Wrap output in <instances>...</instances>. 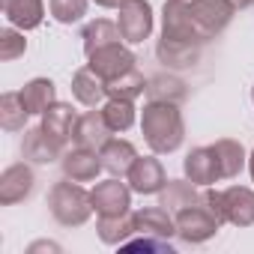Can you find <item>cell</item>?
<instances>
[{
    "label": "cell",
    "instance_id": "1",
    "mask_svg": "<svg viewBox=\"0 0 254 254\" xmlns=\"http://www.w3.org/2000/svg\"><path fill=\"white\" fill-rule=\"evenodd\" d=\"M141 132H144L147 147L156 156L177 153L183 147V141H186V123H183L180 105L150 99L144 105V114H141Z\"/></svg>",
    "mask_w": 254,
    "mask_h": 254
},
{
    "label": "cell",
    "instance_id": "2",
    "mask_svg": "<svg viewBox=\"0 0 254 254\" xmlns=\"http://www.w3.org/2000/svg\"><path fill=\"white\" fill-rule=\"evenodd\" d=\"M48 206L57 224L63 227H81L96 209H93V197L87 189H81L75 180L72 183H57L48 194Z\"/></svg>",
    "mask_w": 254,
    "mask_h": 254
},
{
    "label": "cell",
    "instance_id": "3",
    "mask_svg": "<svg viewBox=\"0 0 254 254\" xmlns=\"http://www.w3.org/2000/svg\"><path fill=\"white\" fill-rule=\"evenodd\" d=\"M174 218H177V236L189 245H200V242L212 239L221 227V218L203 203V197H200V203H191V206L174 212Z\"/></svg>",
    "mask_w": 254,
    "mask_h": 254
},
{
    "label": "cell",
    "instance_id": "4",
    "mask_svg": "<svg viewBox=\"0 0 254 254\" xmlns=\"http://www.w3.org/2000/svg\"><path fill=\"white\" fill-rule=\"evenodd\" d=\"M162 39L180 42V45H194V48L206 45V36L191 21L186 0H168L165 3V9H162Z\"/></svg>",
    "mask_w": 254,
    "mask_h": 254
},
{
    "label": "cell",
    "instance_id": "5",
    "mask_svg": "<svg viewBox=\"0 0 254 254\" xmlns=\"http://www.w3.org/2000/svg\"><path fill=\"white\" fill-rule=\"evenodd\" d=\"M117 27L126 45H141L153 33V6L150 0H123L117 6Z\"/></svg>",
    "mask_w": 254,
    "mask_h": 254
},
{
    "label": "cell",
    "instance_id": "6",
    "mask_svg": "<svg viewBox=\"0 0 254 254\" xmlns=\"http://www.w3.org/2000/svg\"><path fill=\"white\" fill-rule=\"evenodd\" d=\"M186 6H189L191 21L197 24V30L206 36V42L215 39L221 30H227V24L236 15V6L230 0H186Z\"/></svg>",
    "mask_w": 254,
    "mask_h": 254
},
{
    "label": "cell",
    "instance_id": "7",
    "mask_svg": "<svg viewBox=\"0 0 254 254\" xmlns=\"http://www.w3.org/2000/svg\"><path fill=\"white\" fill-rule=\"evenodd\" d=\"M87 66L102 78V81H111L123 72H129L138 66V57L126 48L123 42H111V45H102L96 48L93 54H87Z\"/></svg>",
    "mask_w": 254,
    "mask_h": 254
},
{
    "label": "cell",
    "instance_id": "8",
    "mask_svg": "<svg viewBox=\"0 0 254 254\" xmlns=\"http://www.w3.org/2000/svg\"><path fill=\"white\" fill-rule=\"evenodd\" d=\"M90 197H93V209L99 215H126L132 209V186L120 183L117 177L96 183L90 189Z\"/></svg>",
    "mask_w": 254,
    "mask_h": 254
},
{
    "label": "cell",
    "instance_id": "9",
    "mask_svg": "<svg viewBox=\"0 0 254 254\" xmlns=\"http://www.w3.org/2000/svg\"><path fill=\"white\" fill-rule=\"evenodd\" d=\"M126 180H129L132 191H138V194H162V189L168 186L165 168L156 159V153L153 156H138L132 171L126 174Z\"/></svg>",
    "mask_w": 254,
    "mask_h": 254
},
{
    "label": "cell",
    "instance_id": "10",
    "mask_svg": "<svg viewBox=\"0 0 254 254\" xmlns=\"http://www.w3.org/2000/svg\"><path fill=\"white\" fill-rule=\"evenodd\" d=\"M224 221L233 227H251L254 224V189L248 186H230L221 191Z\"/></svg>",
    "mask_w": 254,
    "mask_h": 254
},
{
    "label": "cell",
    "instance_id": "11",
    "mask_svg": "<svg viewBox=\"0 0 254 254\" xmlns=\"http://www.w3.org/2000/svg\"><path fill=\"white\" fill-rule=\"evenodd\" d=\"M60 168H63V177L66 180H75V183H93L99 177L102 168V159H99V150H87V147H78L63 153L60 159Z\"/></svg>",
    "mask_w": 254,
    "mask_h": 254
},
{
    "label": "cell",
    "instance_id": "12",
    "mask_svg": "<svg viewBox=\"0 0 254 254\" xmlns=\"http://www.w3.org/2000/svg\"><path fill=\"white\" fill-rule=\"evenodd\" d=\"M111 126L105 123V114L102 111H87L78 117L75 123V132H72V141L78 147H87V150H102L108 141H111Z\"/></svg>",
    "mask_w": 254,
    "mask_h": 254
},
{
    "label": "cell",
    "instance_id": "13",
    "mask_svg": "<svg viewBox=\"0 0 254 254\" xmlns=\"http://www.w3.org/2000/svg\"><path fill=\"white\" fill-rule=\"evenodd\" d=\"M36 186V177L27 165H9L3 174H0V203L3 206H12L24 197H30Z\"/></svg>",
    "mask_w": 254,
    "mask_h": 254
},
{
    "label": "cell",
    "instance_id": "14",
    "mask_svg": "<svg viewBox=\"0 0 254 254\" xmlns=\"http://www.w3.org/2000/svg\"><path fill=\"white\" fill-rule=\"evenodd\" d=\"M183 171H186V180H191L200 189H206V186H212V183L221 180V171H218V162H215L212 147H194L186 156Z\"/></svg>",
    "mask_w": 254,
    "mask_h": 254
},
{
    "label": "cell",
    "instance_id": "15",
    "mask_svg": "<svg viewBox=\"0 0 254 254\" xmlns=\"http://www.w3.org/2000/svg\"><path fill=\"white\" fill-rule=\"evenodd\" d=\"M132 221H135V233H147V236H159V239L177 236V218L162 203L132 212Z\"/></svg>",
    "mask_w": 254,
    "mask_h": 254
},
{
    "label": "cell",
    "instance_id": "16",
    "mask_svg": "<svg viewBox=\"0 0 254 254\" xmlns=\"http://www.w3.org/2000/svg\"><path fill=\"white\" fill-rule=\"evenodd\" d=\"M75 123H78V117H75L72 105H66V102H54V105L42 114V123H39V126L45 129V135H48L54 144L66 147L69 138H72V132H75Z\"/></svg>",
    "mask_w": 254,
    "mask_h": 254
},
{
    "label": "cell",
    "instance_id": "17",
    "mask_svg": "<svg viewBox=\"0 0 254 254\" xmlns=\"http://www.w3.org/2000/svg\"><path fill=\"white\" fill-rule=\"evenodd\" d=\"M21 156L33 165H51L57 159H63V147L54 144L42 126H36V129H27L24 132V141H21Z\"/></svg>",
    "mask_w": 254,
    "mask_h": 254
},
{
    "label": "cell",
    "instance_id": "18",
    "mask_svg": "<svg viewBox=\"0 0 254 254\" xmlns=\"http://www.w3.org/2000/svg\"><path fill=\"white\" fill-rule=\"evenodd\" d=\"M99 159H102V168L111 174V177H126L132 171L135 159H138V150L135 144L123 141V138H111L102 150H99Z\"/></svg>",
    "mask_w": 254,
    "mask_h": 254
},
{
    "label": "cell",
    "instance_id": "19",
    "mask_svg": "<svg viewBox=\"0 0 254 254\" xmlns=\"http://www.w3.org/2000/svg\"><path fill=\"white\" fill-rule=\"evenodd\" d=\"M0 6H3L6 21L18 30H36L45 18L42 0H0Z\"/></svg>",
    "mask_w": 254,
    "mask_h": 254
},
{
    "label": "cell",
    "instance_id": "20",
    "mask_svg": "<svg viewBox=\"0 0 254 254\" xmlns=\"http://www.w3.org/2000/svg\"><path fill=\"white\" fill-rule=\"evenodd\" d=\"M72 96H75L84 108H99V105L108 99L105 81H102L90 66H84V69H78V72L72 75Z\"/></svg>",
    "mask_w": 254,
    "mask_h": 254
},
{
    "label": "cell",
    "instance_id": "21",
    "mask_svg": "<svg viewBox=\"0 0 254 254\" xmlns=\"http://www.w3.org/2000/svg\"><path fill=\"white\" fill-rule=\"evenodd\" d=\"M212 153H215V162H218V171H221V180H233L242 174V168L248 165V156H245V147L233 138H221L215 144H209Z\"/></svg>",
    "mask_w": 254,
    "mask_h": 254
},
{
    "label": "cell",
    "instance_id": "22",
    "mask_svg": "<svg viewBox=\"0 0 254 254\" xmlns=\"http://www.w3.org/2000/svg\"><path fill=\"white\" fill-rule=\"evenodd\" d=\"M18 93H21V102H24V108L30 114H45L57 102V87H54L51 78H33Z\"/></svg>",
    "mask_w": 254,
    "mask_h": 254
},
{
    "label": "cell",
    "instance_id": "23",
    "mask_svg": "<svg viewBox=\"0 0 254 254\" xmlns=\"http://www.w3.org/2000/svg\"><path fill=\"white\" fill-rule=\"evenodd\" d=\"M200 197H203V191L191 180H168V186L162 189V206L171 212H180L191 203H200Z\"/></svg>",
    "mask_w": 254,
    "mask_h": 254
},
{
    "label": "cell",
    "instance_id": "24",
    "mask_svg": "<svg viewBox=\"0 0 254 254\" xmlns=\"http://www.w3.org/2000/svg\"><path fill=\"white\" fill-rule=\"evenodd\" d=\"M200 51L203 48L180 45V42H168V39H159V45H156V57L168 69H189V66H194L200 60Z\"/></svg>",
    "mask_w": 254,
    "mask_h": 254
},
{
    "label": "cell",
    "instance_id": "25",
    "mask_svg": "<svg viewBox=\"0 0 254 254\" xmlns=\"http://www.w3.org/2000/svg\"><path fill=\"white\" fill-rule=\"evenodd\" d=\"M96 233H99V239H102L105 245H123L129 236H135L132 212H126V215H99Z\"/></svg>",
    "mask_w": 254,
    "mask_h": 254
},
{
    "label": "cell",
    "instance_id": "26",
    "mask_svg": "<svg viewBox=\"0 0 254 254\" xmlns=\"http://www.w3.org/2000/svg\"><path fill=\"white\" fill-rule=\"evenodd\" d=\"M144 90H147V78L141 75L138 66L129 69V72H123V75H117V78H111V81H105L108 99H129V102H135Z\"/></svg>",
    "mask_w": 254,
    "mask_h": 254
},
{
    "label": "cell",
    "instance_id": "27",
    "mask_svg": "<svg viewBox=\"0 0 254 254\" xmlns=\"http://www.w3.org/2000/svg\"><path fill=\"white\" fill-rule=\"evenodd\" d=\"M81 39H84V54H93V51L102 48V45L123 42V33H120V27H117L114 21H108V18H96V21L84 24Z\"/></svg>",
    "mask_w": 254,
    "mask_h": 254
},
{
    "label": "cell",
    "instance_id": "28",
    "mask_svg": "<svg viewBox=\"0 0 254 254\" xmlns=\"http://www.w3.org/2000/svg\"><path fill=\"white\" fill-rule=\"evenodd\" d=\"M102 114H105V123L111 126V132H129L132 126H135V102L129 99H108L102 105Z\"/></svg>",
    "mask_w": 254,
    "mask_h": 254
},
{
    "label": "cell",
    "instance_id": "29",
    "mask_svg": "<svg viewBox=\"0 0 254 254\" xmlns=\"http://www.w3.org/2000/svg\"><path fill=\"white\" fill-rule=\"evenodd\" d=\"M30 111L21 102V93H3L0 96V126L6 132H21L24 123H27Z\"/></svg>",
    "mask_w": 254,
    "mask_h": 254
},
{
    "label": "cell",
    "instance_id": "30",
    "mask_svg": "<svg viewBox=\"0 0 254 254\" xmlns=\"http://www.w3.org/2000/svg\"><path fill=\"white\" fill-rule=\"evenodd\" d=\"M147 93H150V99H159V102H183L186 99V84L183 81H177V78H153V81H147Z\"/></svg>",
    "mask_w": 254,
    "mask_h": 254
},
{
    "label": "cell",
    "instance_id": "31",
    "mask_svg": "<svg viewBox=\"0 0 254 254\" xmlns=\"http://www.w3.org/2000/svg\"><path fill=\"white\" fill-rule=\"evenodd\" d=\"M87 6L90 0H48V9H51V18L60 21V24H75L87 15Z\"/></svg>",
    "mask_w": 254,
    "mask_h": 254
},
{
    "label": "cell",
    "instance_id": "32",
    "mask_svg": "<svg viewBox=\"0 0 254 254\" xmlns=\"http://www.w3.org/2000/svg\"><path fill=\"white\" fill-rule=\"evenodd\" d=\"M24 51H27V39H24V33H18L12 24L0 30V60H3V63H12V60L21 57Z\"/></svg>",
    "mask_w": 254,
    "mask_h": 254
},
{
    "label": "cell",
    "instance_id": "33",
    "mask_svg": "<svg viewBox=\"0 0 254 254\" xmlns=\"http://www.w3.org/2000/svg\"><path fill=\"white\" fill-rule=\"evenodd\" d=\"M120 248H126V251H159V254H174L171 239H159V236H147V233H138V239L129 236Z\"/></svg>",
    "mask_w": 254,
    "mask_h": 254
},
{
    "label": "cell",
    "instance_id": "34",
    "mask_svg": "<svg viewBox=\"0 0 254 254\" xmlns=\"http://www.w3.org/2000/svg\"><path fill=\"white\" fill-rule=\"evenodd\" d=\"M93 3H96V6H102V9H117L123 0H93Z\"/></svg>",
    "mask_w": 254,
    "mask_h": 254
},
{
    "label": "cell",
    "instance_id": "35",
    "mask_svg": "<svg viewBox=\"0 0 254 254\" xmlns=\"http://www.w3.org/2000/svg\"><path fill=\"white\" fill-rule=\"evenodd\" d=\"M230 3H233L236 9H248V6H254V0H230Z\"/></svg>",
    "mask_w": 254,
    "mask_h": 254
},
{
    "label": "cell",
    "instance_id": "36",
    "mask_svg": "<svg viewBox=\"0 0 254 254\" xmlns=\"http://www.w3.org/2000/svg\"><path fill=\"white\" fill-rule=\"evenodd\" d=\"M248 174H251V183H254V150H251V156H248Z\"/></svg>",
    "mask_w": 254,
    "mask_h": 254
},
{
    "label": "cell",
    "instance_id": "37",
    "mask_svg": "<svg viewBox=\"0 0 254 254\" xmlns=\"http://www.w3.org/2000/svg\"><path fill=\"white\" fill-rule=\"evenodd\" d=\"M251 102H254V87H251Z\"/></svg>",
    "mask_w": 254,
    "mask_h": 254
}]
</instances>
